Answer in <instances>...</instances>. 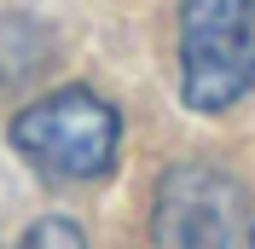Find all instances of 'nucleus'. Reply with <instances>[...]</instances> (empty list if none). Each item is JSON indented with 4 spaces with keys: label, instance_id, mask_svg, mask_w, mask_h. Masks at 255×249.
Returning <instances> with one entry per match:
<instances>
[{
    "label": "nucleus",
    "instance_id": "1",
    "mask_svg": "<svg viewBox=\"0 0 255 249\" xmlns=\"http://www.w3.org/2000/svg\"><path fill=\"white\" fill-rule=\"evenodd\" d=\"M12 145L47 180H105L122 151V116L93 87H58L12 116Z\"/></svg>",
    "mask_w": 255,
    "mask_h": 249
},
{
    "label": "nucleus",
    "instance_id": "2",
    "mask_svg": "<svg viewBox=\"0 0 255 249\" xmlns=\"http://www.w3.org/2000/svg\"><path fill=\"white\" fill-rule=\"evenodd\" d=\"M180 93L191 110L255 93V0H180Z\"/></svg>",
    "mask_w": 255,
    "mask_h": 249
},
{
    "label": "nucleus",
    "instance_id": "3",
    "mask_svg": "<svg viewBox=\"0 0 255 249\" xmlns=\"http://www.w3.org/2000/svg\"><path fill=\"white\" fill-rule=\"evenodd\" d=\"M238 232V186L209 162H180L157 180L151 244L157 249H232Z\"/></svg>",
    "mask_w": 255,
    "mask_h": 249
},
{
    "label": "nucleus",
    "instance_id": "4",
    "mask_svg": "<svg viewBox=\"0 0 255 249\" xmlns=\"http://www.w3.org/2000/svg\"><path fill=\"white\" fill-rule=\"evenodd\" d=\"M52 58V35L35 17H0V81L17 87Z\"/></svg>",
    "mask_w": 255,
    "mask_h": 249
},
{
    "label": "nucleus",
    "instance_id": "5",
    "mask_svg": "<svg viewBox=\"0 0 255 249\" xmlns=\"http://www.w3.org/2000/svg\"><path fill=\"white\" fill-rule=\"evenodd\" d=\"M17 249H87V238H81L76 220L47 215V220H35L29 232H23V244H17Z\"/></svg>",
    "mask_w": 255,
    "mask_h": 249
}]
</instances>
